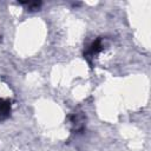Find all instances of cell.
I'll list each match as a JSON object with an SVG mask.
<instances>
[{"mask_svg":"<svg viewBox=\"0 0 151 151\" xmlns=\"http://www.w3.org/2000/svg\"><path fill=\"white\" fill-rule=\"evenodd\" d=\"M101 50H103L101 39L98 38L96 41H93V42L90 45V47H88V48L86 50V52L84 53V57H85L87 60H90V58H94V55H97L99 52H101Z\"/></svg>","mask_w":151,"mask_h":151,"instance_id":"cell-1","label":"cell"},{"mask_svg":"<svg viewBox=\"0 0 151 151\" xmlns=\"http://www.w3.org/2000/svg\"><path fill=\"white\" fill-rule=\"evenodd\" d=\"M11 114V101L0 98V122L7 119Z\"/></svg>","mask_w":151,"mask_h":151,"instance_id":"cell-2","label":"cell"},{"mask_svg":"<svg viewBox=\"0 0 151 151\" xmlns=\"http://www.w3.org/2000/svg\"><path fill=\"white\" fill-rule=\"evenodd\" d=\"M21 5H25L27 6L28 11H37L40 6H41V2H21Z\"/></svg>","mask_w":151,"mask_h":151,"instance_id":"cell-3","label":"cell"}]
</instances>
